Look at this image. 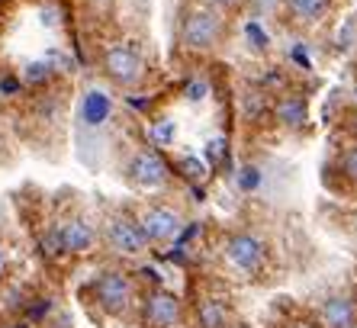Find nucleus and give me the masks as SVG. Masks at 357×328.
Returning <instances> with one entry per match:
<instances>
[{
  "instance_id": "nucleus-1",
  "label": "nucleus",
  "mask_w": 357,
  "mask_h": 328,
  "mask_svg": "<svg viewBox=\"0 0 357 328\" xmlns=\"http://www.w3.org/2000/svg\"><path fill=\"white\" fill-rule=\"evenodd\" d=\"M222 36H225V23L219 17L216 10L209 7H193L183 13V23H181V42L183 49L190 52H213L222 45Z\"/></svg>"
},
{
  "instance_id": "nucleus-2",
  "label": "nucleus",
  "mask_w": 357,
  "mask_h": 328,
  "mask_svg": "<svg viewBox=\"0 0 357 328\" xmlns=\"http://www.w3.org/2000/svg\"><path fill=\"white\" fill-rule=\"evenodd\" d=\"M103 71L113 84L119 87H135V84L145 77V61L142 55L132 49V45H126V42H116V45H109L103 52Z\"/></svg>"
},
{
  "instance_id": "nucleus-3",
  "label": "nucleus",
  "mask_w": 357,
  "mask_h": 328,
  "mask_svg": "<svg viewBox=\"0 0 357 328\" xmlns=\"http://www.w3.org/2000/svg\"><path fill=\"white\" fill-rule=\"evenodd\" d=\"M103 238H107V245L116 251V255H142L145 248H149V238L142 232V225L129 216H109L107 225H103Z\"/></svg>"
},
{
  "instance_id": "nucleus-4",
  "label": "nucleus",
  "mask_w": 357,
  "mask_h": 328,
  "mask_svg": "<svg viewBox=\"0 0 357 328\" xmlns=\"http://www.w3.org/2000/svg\"><path fill=\"white\" fill-rule=\"evenodd\" d=\"M93 293H97V303L103 306L109 315H119V312H126L129 303H132V280L119 271H107L97 277Z\"/></svg>"
},
{
  "instance_id": "nucleus-5",
  "label": "nucleus",
  "mask_w": 357,
  "mask_h": 328,
  "mask_svg": "<svg viewBox=\"0 0 357 328\" xmlns=\"http://www.w3.org/2000/svg\"><path fill=\"white\" fill-rule=\"evenodd\" d=\"M264 255L267 248L261 238L248 235V232H238L225 241V261L232 264L235 271H245V274H255L261 271V264H264Z\"/></svg>"
},
{
  "instance_id": "nucleus-6",
  "label": "nucleus",
  "mask_w": 357,
  "mask_h": 328,
  "mask_svg": "<svg viewBox=\"0 0 357 328\" xmlns=\"http://www.w3.org/2000/svg\"><path fill=\"white\" fill-rule=\"evenodd\" d=\"M142 232L149 238V245H165V241H174L181 235V216L171 209V206H149L139 219Z\"/></svg>"
},
{
  "instance_id": "nucleus-7",
  "label": "nucleus",
  "mask_w": 357,
  "mask_h": 328,
  "mask_svg": "<svg viewBox=\"0 0 357 328\" xmlns=\"http://www.w3.org/2000/svg\"><path fill=\"white\" fill-rule=\"evenodd\" d=\"M129 181L135 184V187H142V190H158V187H165L167 184V164H165V158L158 155V151H135L132 155V161H129Z\"/></svg>"
},
{
  "instance_id": "nucleus-8",
  "label": "nucleus",
  "mask_w": 357,
  "mask_h": 328,
  "mask_svg": "<svg viewBox=\"0 0 357 328\" xmlns=\"http://www.w3.org/2000/svg\"><path fill=\"white\" fill-rule=\"evenodd\" d=\"M59 238H61V251H68V255H84V251H91L93 241H97V229H93L84 216H75V219H68L59 225Z\"/></svg>"
},
{
  "instance_id": "nucleus-9",
  "label": "nucleus",
  "mask_w": 357,
  "mask_h": 328,
  "mask_svg": "<svg viewBox=\"0 0 357 328\" xmlns=\"http://www.w3.org/2000/svg\"><path fill=\"white\" fill-rule=\"evenodd\" d=\"M145 315H149V322L155 328H171L177 319H181V303H177V296L158 290V293L149 296V309H145Z\"/></svg>"
},
{
  "instance_id": "nucleus-10",
  "label": "nucleus",
  "mask_w": 357,
  "mask_h": 328,
  "mask_svg": "<svg viewBox=\"0 0 357 328\" xmlns=\"http://www.w3.org/2000/svg\"><path fill=\"white\" fill-rule=\"evenodd\" d=\"M354 319H357V309L348 296H332L322 306V322L328 328H354Z\"/></svg>"
},
{
  "instance_id": "nucleus-11",
  "label": "nucleus",
  "mask_w": 357,
  "mask_h": 328,
  "mask_svg": "<svg viewBox=\"0 0 357 328\" xmlns=\"http://www.w3.org/2000/svg\"><path fill=\"white\" fill-rule=\"evenodd\" d=\"M332 0H287V10L296 23H319L328 13Z\"/></svg>"
},
{
  "instance_id": "nucleus-12",
  "label": "nucleus",
  "mask_w": 357,
  "mask_h": 328,
  "mask_svg": "<svg viewBox=\"0 0 357 328\" xmlns=\"http://www.w3.org/2000/svg\"><path fill=\"white\" fill-rule=\"evenodd\" d=\"M274 116H277V123H283V126H303L306 123V116H309L306 100L303 97H283L274 107Z\"/></svg>"
},
{
  "instance_id": "nucleus-13",
  "label": "nucleus",
  "mask_w": 357,
  "mask_h": 328,
  "mask_svg": "<svg viewBox=\"0 0 357 328\" xmlns=\"http://www.w3.org/2000/svg\"><path fill=\"white\" fill-rule=\"evenodd\" d=\"M199 325L203 328H225L229 325V312L219 299H206L199 303Z\"/></svg>"
},
{
  "instance_id": "nucleus-14",
  "label": "nucleus",
  "mask_w": 357,
  "mask_h": 328,
  "mask_svg": "<svg viewBox=\"0 0 357 328\" xmlns=\"http://www.w3.org/2000/svg\"><path fill=\"white\" fill-rule=\"evenodd\" d=\"M107 113H109V100L103 97V94H91V97L84 100V116H87V123L97 126Z\"/></svg>"
},
{
  "instance_id": "nucleus-15",
  "label": "nucleus",
  "mask_w": 357,
  "mask_h": 328,
  "mask_svg": "<svg viewBox=\"0 0 357 328\" xmlns=\"http://www.w3.org/2000/svg\"><path fill=\"white\" fill-rule=\"evenodd\" d=\"M341 167H344V177L357 184V145L344 151V158H341Z\"/></svg>"
},
{
  "instance_id": "nucleus-16",
  "label": "nucleus",
  "mask_w": 357,
  "mask_h": 328,
  "mask_svg": "<svg viewBox=\"0 0 357 328\" xmlns=\"http://www.w3.org/2000/svg\"><path fill=\"white\" fill-rule=\"evenodd\" d=\"M49 77V65L45 61H33V65L26 68V81L29 84H39V81H45Z\"/></svg>"
},
{
  "instance_id": "nucleus-17",
  "label": "nucleus",
  "mask_w": 357,
  "mask_h": 328,
  "mask_svg": "<svg viewBox=\"0 0 357 328\" xmlns=\"http://www.w3.org/2000/svg\"><path fill=\"white\" fill-rule=\"evenodd\" d=\"M174 132H177V129H174V123H171V119H161V123L155 126V139L167 145V142L174 139Z\"/></svg>"
},
{
  "instance_id": "nucleus-18",
  "label": "nucleus",
  "mask_w": 357,
  "mask_h": 328,
  "mask_svg": "<svg viewBox=\"0 0 357 328\" xmlns=\"http://www.w3.org/2000/svg\"><path fill=\"white\" fill-rule=\"evenodd\" d=\"M187 97L193 100V103H199V100L206 97V84H199V81H193L190 87H187Z\"/></svg>"
},
{
  "instance_id": "nucleus-19",
  "label": "nucleus",
  "mask_w": 357,
  "mask_h": 328,
  "mask_svg": "<svg viewBox=\"0 0 357 328\" xmlns=\"http://www.w3.org/2000/svg\"><path fill=\"white\" fill-rule=\"evenodd\" d=\"M222 158V139H216V142H209L206 145V161H219Z\"/></svg>"
},
{
  "instance_id": "nucleus-20",
  "label": "nucleus",
  "mask_w": 357,
  "mask_h": 328,
  "mask_svg": "<svg viewBox=\"0 0 357 328\" xmlns=\"http://www.w3.org/2000/svg\"><path fill=\"white\" fill-rule=\"evenodd\" d=\"M241 174H245V177H241V187H255V184H258V167H245V171H241Z\"/></svg>"
},
{
  "instance_id": "nucleus-21",
  "label": "nucleus",
  "mask_w": 357,
  "mask_h": 328,
  "mask_svg": "<svg viewBox=\"0 0 357 328\" xmlns=\"http://www.w3.org/2000/svg\"><path fill=\"white\" fill-rule=\"evenodd\" d=\"M209 3H213V7H238L241 0H209Z\"/></svg>"
},
{
  "instance_id": "nucleus-22",
  "label": "nucleus",
  "mask_w": 357,
  "mask_h": 328,
  "mask_svg": "<svg viewBox=\"0 0 357 328\" xmlns=\"http://www.w3.org/2000/svg\"><path fill=\"white\" fill-rule=\"evenodd\" d=\"M87 3H93V7H107L109 0H87Z\"/></svg>"
},
{
  "instance_id": "nucleus-23",
  "label": "nucleus",
  "mask_w": 357,
  "mask_h": 328,
  "mask_svg": "<svg viewBox=\"0 0 357 328\" xmlns=\"http://www.w3.org/2000/svg\"><path fill=\"white\" fill-rule=\"evenodd\" d=\"M293 328H312V325H293Z\"/></svg>"
},
{
  "instance_id": "nucleus-24",
  "label": "nucleus",
  "mask_w": 357,
  "mask_h": 328,
  "mask_svg": "<svg viewBox=\"0 0 357 328\" xmlns=\"http://www.w3.org/2000/svg\"><path fill=\"white\" fill-rule=\"evenodd\" d=\"M354 229H357V216H354Z\"/></svg>"
}]
</instances>
